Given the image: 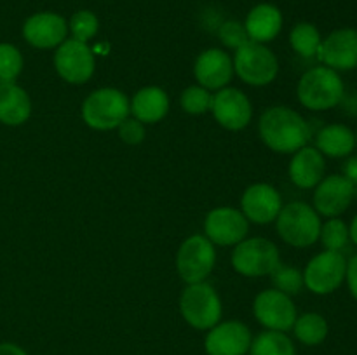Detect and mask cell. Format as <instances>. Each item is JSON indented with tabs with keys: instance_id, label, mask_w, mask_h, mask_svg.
Returning <instances> with one entry per match:
<instances>
[{
	"instance_id": "obj_8",
	"label": "cell",
	"mask_w": 357,
	"mask_h": 355,
	"mask_svg": "<svg viewBox=\"0 0 357 355\" xmlns=\"http://www.w3.org/2000/svg\"><path fill=\"white\" fill-rule=\"evenodd\" d=\"M347 260L338 251H323L307 263L303 270V285L314 294H331L345 281Z\"/></svg>"
},
{
	"instance_id": "obj_39",
	"label": "cell",
	"mask_w": 357,
	"mask_h": 355,
	"mask_svg": "<svg viewBox=\"0 0 357 355\" xmlns=\"http://www.w3.org/2000/svg\"><path fill=\"white\" fill-rule=\"evenodd\" d=\"M354 198H357V184L354 187Z\"/></svg>"
},
{
	"instance_id": "obj_9",
	"label": "cell",
	"mask_w": 357,
	"mask_h": 355,
	"mask_svg": "<svg viewBox=\"0 0 357 355\" xmlns=\"http://www.w3.org/2000/svg\"><path fill=\"white\" fill-rule=\"evenodd\" d=\"M215 261V244L206 235H192L178 249L176 270L187 284H197L208 278Z\"/></svg>"
},
{
	"instance_id": "obj_2",
	"label": "cell",
	"mask_w": 357,
	"mask_h": 355,
	"mask_svg": "<svg viewBox=\"0 0 357 355\" xmlns=\"http://www.w3.org/2000/svg\"><path fill=\"white\" fill-rule=\"evenodd\" d=\"M298 101L314 111L331 110L338 106L345 96V86L338 72L328 66H314L307 70L296 87Z\"/></svg>"
},
{
	"instance_id": "obj_29",
	"label": "cell",
	"mask_w": 357,
	"mask_h": 355,
	"mask_svg": "<svg viewBox=\"0 0 357 355\" xmlns=\"http://www.w3.org/2000/svg\"><path fill=\"white\" fill-rule=\"evenodd\" d=\"M271 277L275 289L288 296L298 294L303 287V271H300L295 267H286V265L279 263L272 270Z\"/></svg>"
},
{
	"instance_id": "obj_13",
	"label": "cell",
	"mask_w": 357,
	"mask_h": 355,
	"mask_svg": "<svg viewBox=\"0 0 357 355\" xmlns=\"http://www.w3.org/2000/svg\"><path fill=\"white\" fill-rule=\"evenodd\" d=\"M204 232L216 246H236L248 237L250 221L239 209L216 207L206 216Z\"/></svg>"
},
{
	"instance_id": "obj_31",
	"label": "cell",
	"mask_w": 357,
	"mask_h": 355,
	"mask_svg": "<svg viewBox=\"0 0 357 355\" xmlns=\"http://www.w3.org/2000/svg\"><path fill=\"white\" fill-rule=\"evenodd\" d=\"M23 70V56L13 44H0V82H14Z\"/></svg>"
},
{
	"instance_id": "obj_3",
	"label": "cell",
	"mask_w": 357,
	"mask_h": 355,
	"mask_svg": "<svg viewBox=\"0 0 357 355\" xmlns=\"http://www.w3.org/2000/svg\"><path fill=\"white\" fill-rule=\"evenodd\" d=\"M131 113L129 100L122 90L101 87L93 90L82 103V118L94 131L117 129Z\"/></svg>"
},
{
	"instance_id": "obj_12",
	"label": "cell",
	"mask_w": 357,
	"mask_h": 355,
	"mask_svg": "<svg viewBox=\"0 0 357 355\" xmlns=\"http://www.w3.org/2000/svg\"><path fill=\"white\" fill-rule=\"evenodd\" d=\"M211 111L215 120L229 131H241L253 117L251 101L236 87H223L216 90V94H213Z\"/></svg>"
},
{
	"instance_id": "obj_18",
	"label": "cell",
	"mask_w": 357,
	"mask_h": 355,
	"mask_svg": "<svg viewBox=\"0 0 357 355\" xmlns=\"http://www.w3.org/2000/svg\"><path fill=\"white\" fill-rule=\"evenodd\" d=\"M194 75L199 86L208 90H220L227 87L234 75V61L222 49H208L195 59Z\"/></svg>"
},
{
	"instance_id": "obj_7",
	"label": "cell",
	"mask_w": 357,
	"mask_h": 355,
	"mask_svg": "<svg viewBox=\"0 0 357 355\" xmlns=\"http://www.w3.org/2000/svg\"><path fill=\"white\" fill-rule=\"evenodd\" d=\"M279 249L272 240L261 237L241 240L232 253V267L244 277H264L271 275L278 265Z\"/></svg>"
},
{
	"instance_id": "obj_15",
	"label": "cell",
	"mask_w": 357,
	"mask_h": 355,
	"mask_svg": "<svg viewBox=\"0 0 357 355\" xmlns=\"http://www.w3.org/2000/svg\"><path fill=\"white\" fill-rule=\"evenodd\" d=\"M354 198V184L344 174H331L323 178L314 191V205L317 214L338 218L344 214Z\"/></svg>"
},
{
	"instance_id": "obj_30",
	"label": "cell",
	"mask_w": 357,
	"mask_h": 355,
	"mask_svg": "<svg viewBox=\"0 0 357 355\" xmlns=\"http://www.w3.org/2000/svg\"><path fill=\"white\" fill-rule=\"evenodd\" d=\"M213 94L202 86H190L181 93L180 104L188 115H202L211 110Z\"/></svg>"
},
{
	"instance_id": "obj_27",
	"label": "cell",
	"mask_w": 357,
	"mask_h": 355,
	"mask_svg": "<svg viewBox=\"0 0 357 355\" xmlns=\"http://www.w3.org/2000/svg\"><path fill=\"white\" fill-rule=\"evenodd\" d=\"M289 42H291V47L295 49L296 54L310 59L317 56L323 38H321L319 30L314 24L298 23L289 33Z\"/></svg>"
},
{
	"instance_id": "obj_26",
	"label": "cell",
	"mask_w": 357,
	"mask_h": 355,
	"mask_svg": "<svg viewBox=\"0 0 357 355\" xmlns=\"http://www.w3.org/2000/svg\"><path fill=\"white\" fill-rule=\"evenodd\" d=\"M250 355H296V350L289 336L267 329L251 341Z\"/></svg>"
},
{
	"instance_id": "obj_36",
	"label": "cell",
	"mask_w": 357,
	"mask_h": 355,
	"mask_svg": "<svg viewBox=\"0 0 357 355\" xmlns=\"http://www.w3.org/2000/svg\"><path fill=\"white\" fill-rule=\"evenodd\" d=\"M344 176L351 181L352 184H357V157H351L344 166Z\"/></svg>"
},
{
	"instance_id": "obj_10",
	"label": "cell",
	"mask_w": 357,
	"mask_h": 355,
	"mask_svg": "<svg viewBox=\"0 0 357 355\" xmlns=\"http://www.w3.org/2000/svg\"><path fill=\"white\" fill-rule=\"evenodd\" d=\"M94 54L86 42L66 38L58 45L54 54V68L58 75L68 84H86L89 82L94 73Z\"/></svg>"
},
{
	"instance_id": "obj_23",
	"label": "cell",
	"mask_w": 357,
	"mask_h": 355,
	"mask_svg": "<svg viewBox=\"0 0 357 355\" xmlns=\"http://www.w3.org/2000/svg\"><path fill=\"white\" fill-rule=\"evenodd\" d=\"M244 28H246L251 40L258 42V44L274 40L282 28L281 10L271 3H260V6L253 7L251 13L248 14Z\"/></svg>"
},
{
	"instance_id": "obj_24",
	"label": "cell",
	"mask_w": 357,
	"mask_h": 355,
	"mask_svg": "<svg viewBox=\"0 0 357 355\" xmlns=\"http://www.w3.org/2000/svg\"><path fill=\"white\" fill-rule=\"evenodd\" d=\"M316 148L331 159H342L356 148V134L344 124L324 125L316 136Z\"/></svg>"
},
{
	"instance_id": "obj_38",
	"label": "cell",
	"mask_w": 357,
	"mask_h": 355,
	"mask_svg": "<svg viewBox=\"0 0 357 355\" xmlns=\"http://www.w3.org/2000/svg\"><path fill=\"white\" fill-rule=\"evenodd\" d=\"M349 235H351V240L357 246V214L352 219L351 226H349Z\"/></svg>"
},
{
	"instance_id": "obj_34",
	"label": "cell",
	"mask_w": 357,
	"mask_h": 355,
	"mask_svg": "<svg viewBox=\"0 0 357 355\" xmlns=\"http://www.w3.org/2000/svg\"><path fill=\"white\" fill-rule=\"evenodd\" d=\"M117 129L119 138L124 143H128V145H139L145 139V124L135 117L126 118Z\"/></svg>"
},
{
	"instance_id": "obj_17",
	"label": "cell",
	"mask_w": 357,
	"mask_h": 355,
	"mask_svg": "<svg viewBox=\"0 0 357 355\" xmlns=\"http://www.w3.org/2000/svg\"><path fill=\"white\" fill-rule=\"evenodd\" d=\"M281 209V194L272 184H251L241 197V212L246 216L248 221H253L257 225H268L275 221Z\"/></svg>"
},
{
	"instance_id": "obj_14",
	"label": "cell",
	"mask_w": 357,
	"mask_h": 355,
	"mask_svg": "<svg viewBox=\"0 0 357 355\" xmlns=\"http://www.w3.org/2000/svg\"><path fill=\"white\" fill-rule=\"evenodd\" d=\"M317 59L335 72L357 68V30L340 28L321 42Z\"/></svg>"
},
{
	"instance_id": "obj_32",
	"label": "cell",
	"mask_w": 357,
	"mask_h": 355,
	"mask_svg": "<svg viewBox=\"0 0 357 355\" xmlns=\"http://www.w3.org/2000/svg\"><path fill=\"white\" fill-rule=\"evenodd\" d=\"M70 31L75 40L87 42L98 33V17L91 10H79L70 19Z\"/></svg>"
},
{
	"instance_id": "obj_35",
	"label": "cell",
	"mask_w": 357,
	"mask_h": 355,
	"mask_svg": "<svg viewBox=\"0 0 357 355\" xmlns=\"http://www.w3.org/2000/svg\"><path fill=\"white\" fill-rule=\"evenodd\" d=\"M345 281H347L349 291H351L352 298L357 301V254L347 261V274H345Z\"/></svg>"
},
{
	"instance_id": "obj_28",
	"label": "cell",
	"mask_w": 357,
	"mask_h": 355,
	"mask_svg": "<svg viewBox=\"0 0 357 355\" xmlns=\"http://www.w3.org/2000/svg\"><path fill=\"white\" fill-rule=\"evenodd\" d=\"M319 239L323 246L326 247V251H338V253H342L347 247L349 240H351L349 226L342 219L330 218L324 225H321Z\"/></svg>"
},
{
	"instance_id": "obj_33",
	"label": "cell",
	"mask_w": 357,
	"mask_h": 355,
	"mask_svg": "<svg viewBox=\"0 0 357 355\" xmlns=\"http://www.w3.org/2000/svg\"><path fill=\"white\" fill-rule=\"evenodd\" d=\"M220 40L230 49H239L246 42H250V35H248L244 24L237 23V21H227L220 26Z\"/></svg>"
},
{
	"instance_id": "obj_6",
	"label": "cell",
	"mask_w": 357,
	"mask_h": 355,
	"mask_svg": "<svg viewBox=\"0 0 357 355\" xmlns=\"http://www.w3.org/2000/svg\"><path fill=\"white\" fill-rule=\"evenodd\" d=\"M234 72L248 86L264 87L275 80L279 73V63L271 49L250 40L236 49Z\"/></svg>"
},
{
	"instance_id": "obj_37",
	"label": "cell",
	"mask_w": 357,
	"mask_h": 355,
	"mask_svg": "<svg viewBox=\"0 0 357 355\" xmlns=\"http://www.w3.org/2000/svg\"><path fill=\"white\" fill-rule=\"evenodd\" d=\"M0 355H28V354L16 343H0Z\"/></svg>"
},
{
	"instance_id": "obj_40",
	"label": "cell",
	"mask_w": 357,
	"mask_h": 355,
	"mask_svg": "<svg viewBox=\"0 0 357 355\" xmlns=\"http://www.w3.org/2000/svg\"><path fill=\"white\" fill-rule=\"evenodd\" d=\"M356 145H357V132H356Z\"/></svg>"
},
{
	"instance_id": "obj_21",
	"label": "cell",
	"mask_w": 357,
	"mask_h": 355,
	"mask_svg": "<svg viewBox=\"0 0 357 355\" xmlns=\"http://www.w3.org/2000/svg\"><path fill=\"white\" fill-rule=\"evenodd\" d=\"M132 117L143 124H155L160 122L169 111V97L164 89L157 86H149L139 89L129 101Z\"/></svg>"
},
{
	"instance_id": "obj_25",
	"label": "cell",
	"mask_w": 357,
	"mask_h": 355,
	"mask_svg": "<svg viewBox=\"0 0 357 355\" xmlns=\"http://www.w3.org/2000/svg\"><path fill=\"white\" fill-rule=\"evenodd\" d=\"M293 331H295V336L300 343L307 345V347H316L326 340L330 327H328L326 319L321 313L309 312L296 317Z\"/></svg>"
},
{
	"instance_id": "obj_4",
	"label": "cell",
	"mask_w": 357,
	"mask_h": 355,
	"mask_svg": "<svg viewBox=\"0 0 357 355\" xmlns=\"http://www.w3.org/2000/svg\"><path fill=\"white\" fill-rule=\"evenodd\" d=\"M278 233L293 247H309L319 240L321 218L312 205L305 202H291L282 205L278 219Z\"/></svg>"
},
{
	"instance_id": "obj_5",
	"label": "cell",
	"mask_w": 357,
	"mask_h": 355,
	"mask_svg": "<svg viewBox=\"0 0 357 355\" xmlns=\"http://www.w3.org/2000/svg\"><path fill=\"white\" fill-rule=\"evenodd\" d=\"M180 312L188 326L209 331L222 319V299L216 289L206 281L188 284L180 296Z\"/></svg>"
},
{
	"instance_id": "obj_20",
	"label": "cell",
	"mask_w": 357,
	"mask_h": 355,
	"mask_svg": "<svg viewBox=\"0 0 357 355\" xmlns=\"http://www.w3.org/2000/svg\"><path fill=\"white\" fill-rule=\"evenodd\" d=\"M324 171H326L324 155L314 146L300 148L289 162V178L293 184L303 190L316 188L324 178Z\"/></svg>"
},
{
	"instance_id": "obj_1",
	"label": "cell",
	"mask_w": 357,
	"mask_h": 355,
	"mask_svg": "<svg viewBox=\"0 0 357 355\" xmlns=\"http://www.w3.org/2000/svg\"><path fill=\"white\" fill-rule=\"evenodd\" d=\"M260 138L265 145L278 153H295L307 146L310 125L298 111L288 106H272L264 111L258 122Z\"/></svg>"
},
{
	"instance_id": "obj_11",
	"label": "cell",
	"mask_w": 357,
	"mask_h": 355,
	"mask_svg": "<svg viewBox=\"0 0 357 355\" xmlns=\"http://www.w3.org/2000/svg\"><path fill=\"white\" fill-rule=\"evenodd\" d=\"M253 313L258 322L268 331H284L293 329L296 320V306L288 294L278 291V289H267L261 291L255 298Z\"/></svg>"
},
{
	"instance_id": "obj_22",
	"label": "cell",
	"mask_w": 357,
	"mask_h": 355,
	"mask_svg": "<svg viewBox=\"0 0 357 355\" xmlns=\"http://www.w3.org/2000/svg\"><path fill=\"white\" fill-rule=\"evenodd\" d=\"M31 115V100L16 82H0V122L3 125L24 124Z\"/></svg>"
},
{
	"instance_id": "obj_16",
	"label": "cell",
	"mask_w": 357,
	"mask_h": 355,
	"mask_svg": "<svg viewBox=\"0 0 357 355\" xmlns=\"http://www.w3.org/2000/svg\"><path fill=\"white\" fill-rule=\"evenodd\" d=\"M251 331L241 320H227L211 327L206 336L208 355H246L251 347Z\"/></svg>"
},
{
	"instance_id": "obj_19",
	"label": "cell",
	"mask_w": 357,
	"mask_h": 355,
	"mask_svg": "<svg viewBox=\"0 0 357 355\" xmlns=\"http://www.w3.org/2000/svg\"><path fill=\"white\" fill-rule=\"evenodd\" d=\"M66 21L59 14L38 13L28 17L23 24V37L37 49H52L66 40Z\"/></svg>"
}]
</instances>
